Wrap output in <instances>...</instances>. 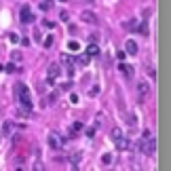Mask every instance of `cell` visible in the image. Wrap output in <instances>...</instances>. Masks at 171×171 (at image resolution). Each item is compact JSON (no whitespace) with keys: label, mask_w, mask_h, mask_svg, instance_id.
<instances>
[{"label":"cell","mask_w":171,"mask_h":171,"mask_svg":"<svg viewBox=\"0 0 171 171\" xmlns=\"http://www.w3.org/2000/svg\"><path fill=\"white\" fill-rule=\"evenodd\" d=\"M85 2H87V4H93V2H95V0H85Z\"/></svg>","instance_id":"34"},{"label":"cell","mask_w":171,"mask_h":171,"mask_svg":"<svg viewBox=\"0 0 171 171\" xmlns=\"http://www.w3.org/2000/svg\"><path fill=\"white\" fill-rule=\"evenodd\" d=\"M95 131H97V129H95V127L87 129V135H89V137H93V135H95Z\"/></svg>","instance_id":"32"},{"label":"cell","mask_w":171,"mask_h":171,"mask_svg":"<svg viewBox=\"0 0 171 171\" xmlns=\"http://www.w3.org/2000/svg\"><path fill=\"white\" fill-rule=\"evenodd\" d=\"M101 163H104V165H110V163H112V154H104V156H101Z\"/></svg>","instance_id":"22"},{"label":"cell","mask_w":171,"mask_h":171,"mask_svg":"<svg viewBox=\"0 0 171 171\" xmlns=\"http://www.w3.org/2000/svg\"><path fill=\"white\" fill-rule=\"evenodd\" d=\"M59 19H61V21H68V19H70V13L61 11V13H59Z\"/></svg>","instance_id":"25"},{"label":"cell","mask_w":171,"mask_h":171,"mask_svg":"<svg viewBox=\"0 0 171 171\" xmlns=\"http://www.w3.org/2000/svg\"><path fill=\"white\" fill-rule=\"evenodd\" d=\"M114 144H116V148H118V150H129V146H131L125 135H121L118 139H114Z\"/></svg>","instance_id":"8"},{"label":"cell","mask_w":171,"mask_h":171,"mask_svg":"<svg viewBox=\"0 0 171 171\" xmlns=\"http://www.w3.org/2000/svg\"><path fill=\"white\" fill-rule=\"evenodd\" d=\"M70 163H72V165H74V167H76V165H78V163H80V152H74V154H72V156H70Z\"/></svg>","instance_id":"15"},{"label":"cell","mask_w":171,"mask_h":171,"mask_svg":"<svg viewBox=\"0 0 171 171\" xmlns=\"http://www.w3.org/2000/svg\"><path fill=\"white\" fill-rule=\"evenodd\" d=\"M59 2H68V0H59Z\"/></svg>","instance_id":"36"},{"label":"cell","mask_w":171,"mask_h":171,"mask_svg":"<svg viewBox=\"0 0 171 171\" xmlns=\"http://www.w3.org/2000/svg\"><path fill=\"white\" fill-rule=\"evenodd\" d=\"M17 70H19V68H17V66H13V63H11V66H6V72H17Z\"/></svg>","instance_id":"31"},{"label":"cell","mask_w":171,"mask_h":171,"mask_svg":"<svg viewBox=\"0 0 171 171\" xmlns=\"http://www.w3.org/2000/svg\"><path fill=\"white\" fill-rule=\"evenodd\" d=\"M76 61H78L80 66H87V63H89V55H80V57H78Z\"/></svg>","instance_id":"21"},{"label":"cell","mask_w":171,"mask_h":171,"mask_svg":"<svg viewBox=\"0 0 171 171\" xmlns=\"http://www.w3.org/2000/svg\"><path fill=\"white\" fill-rule=\"evenodd\" d=\"M83 129H85V125H83V123H80V121H78V123H74V125H72V131H74V133H78V131H83Z\"/></svg>","instance_id":"19"},{"label":"cell","mask_w":171,"mask_h":171,"mask_svg":"<svg viewBox=\"0 0 171 171\" xmlns=\"http://www.w3.org/2000/svg\"><path fill=\"white\" fill-rule=\"evenodd\" d=\"M46 142H49V148L51 150H61V146H63V142L57 137V133H49Z\"/></svg>","instance_id":"4"},{"label":"cell","mask_w":171,"mask_h":171,"mask_svg":"<svg viewBox=\"0 0 171 171\" xmlns=\"http://www.w3.org/2000/svg\"><path fill=\"white\" fill-rule=\"evenodd\" d=\"M21 59H23V53L21 51H13L11 53V61H21Z\"/></svg>","instance_id":"13"},{"label":"cell","mask_w":171,"mask_h":171,"mask_svg":"<svg viewBox=\"0 0 171 171\" xmlns=\"http://www.w3.org/2000/svg\"><path fill=\"white\" fill-rule=\"evenodd\" d=\"M97 53H99V46H97L95 43H91L89 49H87V55H97Z\"/></svg>","instance_id":"12"},{"label":"cell","mask_w":171,"mask_h":171,"mask_svg":"<svg viewBox=\"0 0 171 171\" xmlns=\"http://www.w3.org/2000/svg\"><path fill=\"white\" fill-rule=\"evenodd\" d=\"M59 59H61V63H66V66H72V63H74V59H72L70 55H66V53H61Z\"/></svg>","instance_id":"14"},{"label":"cell","mask_w":171,"mask_h":171,"mask_svg":"<svg viewBox=\"0 0 171 171\" xmlns=\"http://www.w3.org/2000/svg\"><path fill=\"white\" fill-rule=\"evenodd\" d=\"M15 129V125H13V121H6L4 125H2V131L0 133H4V135H11V131Z\"/></svg>","instance_id":"11"},{"label":"cell","mask_w":171,"mask_h":171,"mask_svg":"<svg viewBox=\"0 0 171 171\" xmlns=\"http://www.w3.org/2000/svg\"><path fill=\"white\" fill-rule=\"evenodd\" d=\"M118 68H121V72H123V74H125L127 78H131V76H133V72H135V70H133V68H131L129 63H121Z\"/></svg>","instance_id":"10"},{"label":"cell","mask_w":171,"mask_h":171,"mask_svg":"<svg viewBox=\"0 0 171 171\" xmlns=\"http://www.w3.org/2000/svg\"><path fill=\"white\" fill-rule=\"evenodd\" d=\"M2 70H4V68H2V63H0V72H2Z\"/></svg>","instance_id":"35"},{"label":"cell","mask_w":171,"mask_h":171,"mask_svg":"<svg viewBox=\"0 0 171 171\" xmlns=\"http://www.w3.org/2000/svg\"><path fill=\"white\" fill-rule=\"evenodd\" d=\"M148 93H150V85L148 83H137V95H139V99H146Z\"/></svg>","instance_id":"6"},{"label":"cell","mask_w":171,"mask_h":171,"mask_svg":"<svg viewBox=\"0 0 171 171\" xmlns=\"http://www.w3.org/2000/svg\"><path fill=\"white\" fill-rule=\"evenodd\" d=\"M70 89H72V83H63L61 85V91H70Z\"/></svg>","instance_id":"30"},{"label":"cell","mask_w":171,"mask_h":171,"mask_svg":"<svg viewBox=\"0 0 171 171\" xmlns=\"http://www.w3.org/2000/svg\"><path fill=\"white\" fill-rule=\"evenodd\" d=\"M51 6H53V0H43L40 2V9L43 11H51Z\"/></svg>","instance_id":"16"},{"label":"cell","mask_w":171,"mask_h":171,"mask_svg":"<svg viewBox=\"0 0 171 171\" xmlns=\"http://www.w3.org/2000/svg\"><path fill=\"white\" fill-rule=\"evenodd\" d=\"M68 49H70V51H80V44L72 40V43H68Z\"/></svg>","instance_id":"20"},{"label":"cell","mask_w":171,"mask_h":171,"mask_svg":"<svg viewBox=\"0 0 171 171\" xmlns=\"http://www.w3.org/2000/svg\"><path fill=\"white\" fill-rule=\"evenodd\" d=\"M125 53H127V55H137V43L129 38L127 43H125Z\"/></svg>","instance_id":"7"},{"label":"cell","mask_w":171,"mask_h":171,"mask_svg":"<svg viewBox=\"0 0 171 171\" xmlns=\"http://www.w3.org/2000/svg\"><path fill=\"white\" fill-rule=\"evenodd\" d=\"M19 19H21V23H32L36 17L32 15V9L26 4V6H21V13H19Z\"/></svg>","instance_id":"2"},{"label":"cell","mask_w":171,"mask_h":171,"mask_svg":"<svg viewBox=\"0 0 171 171\" xmlns=\"http://www.w3.org/2000/svg\"><path fill=\"white\" fill-rule=\"evenodd\" d=\"M9 40H11V43H19V36L13 32V34H9Z\"/></svg>","instance_id":"27"},{"label":"cell","mask_w":171,"mask_h":171,"mask_svg":"<svg viewBox=\"0 0 171 171\" xmlns=\"http://www.w3.org/2000/svg\"><path fill=\"white\" fill-rule=\"evenodd\" d=\"M43 26H44V28H49V30H53V28H55V23H53V21H46V19L43 21Z\"/></svg>","instance_id":"28"},{"label":"cell","mask_w":171,"mask_h":171,"mask_svg":"<svg viewBox=\"0 0 171 171\" xmlns=\"http://www.w3.org/2000/svg\"><path fill=\"white\" fill-rule=\"evenodd\" d=\"M43 44H44V49H49V46L53 44V36H46V38L43 40Z\"/></svg>","instance_id":"23"},{"label":"cell","mask_w":171,"mask_h":171,"mask_svg":"<svg viewBox=\"0 0 171 171\" xmlns=\"http://www.w3.org/2000/svg\"><path fill=\"white\" fill-rule=\"evenodd\" d=\"M80 21L95 26V23H97V15H95L93 11H83V13H80Z\"/></svg>","instance_id":"5"},{"label":"cell","mask_w":171,"mask_h":171,"mask_svg":"<svg viewBox=\"0 0 171 171\" xmlns=\"http://www.w3.org/2000/svg\"><path fill=\"white\" fill-rule=\"evenodd\" d=\"M135 121H137V118H135V116H133V114H129V116H127V123H129V125H131V127H133V125H135Z\"/></svg>","instance_id":"29"},{"label":"cell","mask_w":171,"mask_h":171,"mask_svg":"<svg viewBox=\"0 0 171 171\" xmlns=\"http://www.w3.org/2000/svg\"><path fill=\"white\" fill-rule=\"evenodd\" d=\"M55 99H57V93H51V95L44 99V106H46V104H49V106H53V104H55Z\"/></svg>","instance_id":"17"},{"label":"cell","mask_w":171,"mask_h":171,"mask_svg":"<svg viewBox=\"0 0 171 171\" xmlns=\"http://www.w3.org/2000/svg\"><path fill=\"white\" fill-rule=\"evenodd\" d=\"M15 93H17V97H19V101H21V106L23 108H28V110H32V106H34V101H32V95H30V89L26 85H15Z\"/></svg>","instance_id":"1"},{"label":"cell","mask_w":171,"mask_h":171,"mask_svg":"<svg viewBox=\"0 0 171 171\" xmlns=\"http://www.w3.org/2000/svg\"><path fill=\"white\" fill-rule=\"evenodd\" d=\"M125 28H137V21L131 19V21H125Z\"/></svg>","instance_id":"26"},{"label":"cell","mask_w":171,"mask_h":171,"mask_svg":"<svg viewBox=\"0 0 171 171\" xmlns=\"http://www.w3.org/2000/svg\"><path fill=\"white\" fill-rule=\"evenodd\" d=\"M121 135H123V131H121V129H112V133H110V137H112V142H114V139H118Z\"/></svg>","instance_id":"18"},{"label":"cell","mask_w":171,"mask_h":171,"mask_svg":"<svg viewBox=\"0 0 171 171\" xmlns=\"http://www.w3.org/2000/svg\"><path fill=\"white\" fill-rule=\"evenodd\" d=\"M137 32H139V34H148V23H142V26L137 28Z\"/></svg>","instance_id":"24"},{"label":"cell","mask_w":171,"mask_h":171,"mask_svg":"<svg viewBox=\"0 0 171 171\" xmlns=\"http://www.w3.org/2000/svg\"><path fill=\"white\" fill-rule=\"evenodd\" d=\"M70 101L72 104H78V95H70Z\"/></svg>","instance_id":"33"},{"label":"cell","mask_w":171,"mask_h":171,"mask_svg":"<svg viewBox=\"0 0 171 171\" xmlns=\"http://www.w3.org/2000/svg\"><path fill=\"white\" fill-rule=\"evenodd\" d=\"M59 74H61V68H59L57 63H51V66H49V78H57Z\"/></svg>","instance_id":"9"},{"label":"cell","mask_w":171,"mask_h":171,"mask_svg":"<svg viewBox=\"0 0 171 171\" xmlns=\"http://www.w3.org/2000/svg\"><path fill=\"white\" fill-rule=\"evenodd\" d=\"M154 150H156V139L150 135V139L146 137V142L142 144V152L144 154H154Z\"/></svg>","instance_id":"3"}]
</instances>
